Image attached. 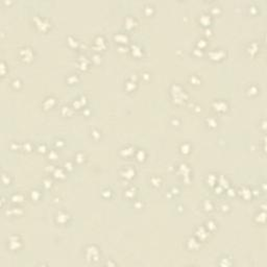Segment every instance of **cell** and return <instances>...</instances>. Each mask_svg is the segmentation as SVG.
Segmentation results:
<instances>
[{
    "instance_id": "1",
    "label": "cell",
    "mask_w": 267,
    "mask_h": 267,
    "mask_svg": "<svg viewBox=\"0 0 267 267\" xmlns=\"http://www.w3.org/2000/svg\"><path fill=\"white\" fill-rule=\"evenodd\" d=\"M19 55H20L21 58H23L24 61L31 60V57H33V51H31V49L28 48V47H24V48L20 49Z\"/></svg>"
},
{
    "instance_id": "2",
    "label": "cell",
    "mask_w": 267,
    "mask_h": 267,
    "mask_svg": "<svg viewBox=\"0 0 267 267\" xmlns=\"http://www.w3.org/2000/svg\"><path fill=\"white\" fill-rule=\"evenodd\" d=\"M20 245H21V241H20L19 237L13 236V237L9 238V241H8V246H9V248H12V249H14V250H17Z\"/></svg>"
},
{
    "instance_id": "3",
    "label": "cell",
    "mask_w": 267,
    "mask_h": 267,
    "mask_svg": "<svg viewBox=\"0 0 267 267\" xmlns=\"http://www.w3.org/2000/svg\"><path fill=\"white\" fill-rule=\"evenodd\" d=\"M214 106L216 107L217 111H220V112H223L226 110L228 105H226V102L222 101V100H217L214 102Z\"/></svg>"
},
{
    "instance_id": "4",
    "label": "cell",
    "mask_w": 267,
    "mask_h": 267,
    "mask_svg": "<svg viewBox=\"0 0 267 267\" xmlns=\"http://www.w3.org/2000/svg\"><path fill=\"white\" fill-rule=\"evenodd\" d=\"M68 220V215L66 213H60L56 215V221L60 223H65Z\"/></svg>"
},
{
    "instance_id": "5",
    "label": "cell",
    "mask_w": 267,
    "mask_h": 267,
    "mask_svg": "<svg viewBox=\"0 0 267 267\" xmlns=\"http://www.w3.org/2000/svg\"><path fill=\"white\" fill-rule=\"evenodd\" d=\"M54 103H55V99L52 98V97H48V98H46V99H45L43 105H44L46 108H49V107H51Z\"/></svg>"
},
{
    "instance_id": "6",
    "label": "cell",
    "mask_w": 267,
    "mask_h": 267,
    "mask_svg": "<svg viewBox=\"0 0 267 267\" xmlns=\"http://www.w3.org/2000/svg\"><path fill=\"white\" fill-rule=\"evenodd\" d=\"M135 175V170H133L132 168H125L124 169V177H127V179H132L133 176Z\"/></svg>"
},
{
    "instance_id": "7",
    "label": "cell",
    "mask_w": 267,
    "mask_h": 267,
    "mask_svg": "<svg viewBox=\"0 0 267 267\" xmlns=\"http://www.w3.org/2000/svg\"><path fill=\"white\" fill-rule=\"evenodd\" d=\"M95 247L93 246V252H91V248L89 247L88 249H87V254H90V256H88L89 258H94L95 256H98V250L97 249H94Z\"/></svg>"
},
{
    "instance_id": "8",
    "label": "cell",
    "mask_w": 267,
    "mask_h": 267,
    "mask_svg": "<svg viewBox=\"0 0 267 267\" xmlns=\"http://www.w3.org/2000/svg\"><path fill=\"white\" fill-rule=\"evenodd\" d=\"M12 200L14 201V202H20V201H22L23 200V195L22 194H14L13 196H12Z\"/></svg>"
},
{
    "instance_id": "9",
    "label": "cell",
    "mask_w": 267,
    "mask_h": 267,
    "mask_svg": "<svg viewBox=\"0 0 267 267\" xmlns=\"http://www.w3.org/2000/svg\"><path fill=\"white\" fill-rule=\"evenodd\" d=\"M144 158H145V152L143 150H139L138 153H137V159L139 161H143Z\"/></svg>"
},
{
    "instance_id": "10",
    "label": "cell",
    "mask_w": 267,
    "mask_h": 267,
    "mask_svg": "<svg viewBox=\"0 0 267 267\" xmlns=\"http://www.w3.org/2000/svg\"><path fill=\"white\" fill-rule=\"evenodd\" d=\"M132 153H134V150H133L132 147H130V148H124V149L122 150V154H123V155H130V154H132Z\"/></svg>"
},
{
    "instance_id": "11",
    "label": "cell",
    "mask_w": 267,
    "mask_h": 267,
    "mask_svg": "<svg viewBox=\"0 0 267 267\" xmlns=\"http://www.w3.org/2000/svg\"><path fill=\"white\" fill-rule=\"evenodd\" d=\"M205 208H206V210L212 211V209H213V203H212L211 200H207V201L205 202Z\"/></svg>"
},
{
    "instance_id": "12",
    "label": "cell",
    "mask_w": 267,
    "mask_h": 267,
    "mask_svg": "<svg viewBox=\"0 0 267 267\" xmlns=\"http://www.w3.org/2000/svg\"><path fill=\"white\" fill-rule=\"evenodd\" d=\"M126 24H127L128 27L134 26V19H132V18H127V19H126Z\"/></svg>"
},
{
    "instance_id": "13",
    "label": "cell",
    "mask_w": 267,
    "mask_h": 267,
    "mask_svg": "<svg viewBox=\"0 0 267 267\" xmlns=\"http://www.w3.org/2000/svg\"><path fill=\"white\" fill-rule=\"evenodd\" d=\"M20 85H21V83H20L19 80H15V81H13V86H14V87H19Z\"/></svg>"
}]
</instances>
